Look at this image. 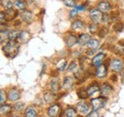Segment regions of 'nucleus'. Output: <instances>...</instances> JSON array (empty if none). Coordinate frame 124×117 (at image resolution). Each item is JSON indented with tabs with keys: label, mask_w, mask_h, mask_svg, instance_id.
<instances>
[{
	"label": "nucleus",
	"mask_w": 124,
	"mask_h": 117,
	"mask_svg": "<svg viewBox=\"0 0 124 117\" xmlns=\"http://www.w3.org/2000/svg\"><path fill=\"white\" fill-rule=\"evenodd\" d=\"M56 68L58 71H64L67 68V60L64 58H61L56 64Z\"/></svg>",
	"instance_id": "obj_30"
},
{
	"label": "nucleus",
	"mask_w": 124,
	"mask_h": 117,
	"mask_svg": "<svg viewBox=\"0 0 124 117\" xmlns=\"http://www.w3.org/2000/svg\"><path fill=\"white\" fill-rule=\"evenodd\" d=\"M107 33H108V29H107V28H105V27H101L100 29H98V35L101 38L105 37L107 35Z\"/></svg>",
	"instance_id": "obj_34"
},
{
	"label": "nucleus",
	"mask_w": 124,
	"mask_h": 117,
	"mask_svg": "<svg viewBox=\"0 0 124 117\" xmlns=\"http://www.w3.org/2000/svg\"><path fill=\"white\" fill-rule=\"evenodd\" d=\"M89 15H90V17H91V19L93 20V22H95V23H99L101 20H102V15H101V12L97 9H92L91 11H90V13H89Z\"/></svg>",
	"instance_id": "obj_7"
},
{
	"label": "nucleus",
	"mask_w": 124,
	"mask_h": 117,
	"mask_svg": "<svg viewBox=\"0 0 124 117\" xmlns=\"http://www.w3.org/2000/svg\"><path fill=\"white\" fill-rule=\"evenodd\" d=\"M75 86V82H74V79L70 76H67L64 78L63 80V84H62V88L65 90V91H70L72 90L73 88Z\"/></svg>",
	"instance_id": "obj_6"
},
{
	"label": "nucleus",
	"mask_w": 124,
	"mask_h": 117,
	"mask_svg": "<svg viewBox=\"0 0 124 117\" xmlns=\"http://www.w3.org/2000/svg\"><path fill=\"white\" fill-rule=\"evenodd\" d=\"M65 42L66 45L68 47H74L76 44L78 43V38L75 35V34H68L66 37H65Z\"/></svg>",
	"instance_id": "obj_10"
},
{
	"label": "nucleus",
	"mask_w": 124,
	"mask_h": 117,
	"mask_svg": "<svg viewBox=\"0 0 124 117\" xmlns=\"http://www.w3.org/2000/svg\"><path fill=\"white\" fill-rule=\"evenodd\" d=\"M84 23L81 20H76L72 24V29L73 30H81L84 29Z\"/></svg>",
	"instance_id": "obj_22"
},
{
	"label": "nucleus",
	"mask_w": 124,
	"mask_h": 117,
	"mask_svg": "<svg viewBox=\"0 0 124 117\" xmlns=\"http://www.w3.org/2000/svg\"><path fill=\"white\" fill-rule=\"evenodd\" d=\"M124 28V25L122 22H116V24H114V26H113V29L114 30L116 31V32H120V31H122V29Z\"/></svg>",
	"instance_id": "obj_31"
},
{
	"label": "nucleus",
	"mask_w": 124,
	"mask_h": 117,
	"mask_svg": "<svg viewBox=\"0 0 124 117\" xmlns=\"http://www.w3.org/2000/svg\"><path fill=\"white\" fill-rule=\"evenodd\" d=\"M97 9L101 12V13H107L109 10L111 9V5L108 1H100L98 4H97Z\"/></svg>",
	"instance_id": "obj_16"
},
{
	"label": "nucleus",
	"mask_w": 124,
	"mask_h": 117,
	"mask_svg": "<svg viewBox=\"0 0 124 117\" xmlns=\"http://www.w3.org/2000/svg\"><path fill=\"white\" fill-rule=\"evenodd\" d=\"M107 67L105 66V65H103V64H101V65H99L97 68H96V76L98 77V78H104L106 75H107Z\"/></svg>",
	"instance_id": "obj_12"
},
{
	"label": "nucleus",
	"mask_w": 124,
	"mask_h": 117,
	"mask_svg": "<svg viewBox=\"0 0 124 117\" xmlns=\"http://www.w3.org/2000/svg\"><path fill=\"white\" fill-rule=\"evenodd\" d=\"M44 100L47 104H53V103L55 101V95H54V92H53L52 90L51 91H46L44 92V96H43Z\"/></svg>",
	"instance_id": "obj_15"
},
{
	"label": "nucleus",
	"mask_w": 124,
	"mask_h": 117,
	"mask_svg": "<svg viewBox=\"0 0 124 117\" xmlns=\"http://www.w3.org/2000/svg\"><path fill=\"white\" fill-rule=\"evenodd\" d=\"M30 39V33L26 30H23L20 32V35H19V38L18 40L21 42V43H26L28 40Z\"/></svg>",
	"instance_id": "obj_25"
},
{
	"label": "nucleus",
	"mask_w": 124,
	"mask_h": 117,
	"mask_svg": "<svg viewBox=\"0 0 124 117\" xmlns=\"http://www.w3.org/2000/svg\"><path fill=\"white\" fill-rule=\"evenodd\" d=\"M99 114H98V112L96 111V110H93V111H91V112H89V114L87 115V116H89V117H92V116H98Z\"/></svg>",
	"instance_id": "obj_43"
},
{
	"label": "nucleus",
	"mask_w": 124,
	"mask_h": 117,
	"mask_svg": "<svg viewBox=\"0 0 124 117\" xmlns=\"http://www.w3.org/2000/svg\"><path fill=\"white\" fill-rule=\"evenodd\" d=\"M14 108L12 106L3 104V105H1V114L2 115H8V114H10L12 112V110Z\"/></svg>",
	"instance_id": "obj_24"
},
{
	"label": "nucleus",
	"mask_w": 124,
	"mask_h": 117,
	"mask_svg": "<svg viewBox=\"0 0 124 117\" xmlns=\"http://www.w3.org/2000/svg\"><path fill=\"white\" fill-rule=\"evenodd\" d=\"M105 103H106V101H105L104 98H101V97H99V98H94V99H92V100H91V106H92L93 110H98L102 109V108L105 106Z\"/></svg>",
	"instance_id": "obj_5"
},
{
	"label": "nucleus",
	"mask_w": 124,
	"mask_h": 117,
	"mask_svg": "<svg viewBox=\"0 0 124 117\" xmlns=\"http://www.w3.org/2000/svg\"><path fill=\"white\" fill-rule=\"evenodd\" d=\"M111 79L114 80V82H116V81H117V76H116V74H113V75L111 76Z\"/></svg>",
	"instance_id": "obj_47"
},
{
	"label": "nucleus",
	"mask_w": 124,
	"mask_h": 117,
	"mask_svg": "<svg viewBox=\"0 0 124 117\" xmlns=\"http://www.w3.org/2000/svg\"><path fill=\"white\" fill-rule=\"evenodd\" d=\"M114 51H115V52H116L117 55H122L124 53V48L121 47V45L116 46V47L114 49Z\"/></svg>",
	"instance_id": "obj_37"
},
{
	"label": "nucleus",
	"mask_w": 124,
	"mask_h": 117,
	"mask_svg": "<svg viewBox=\"0 0 124 117\" xmlns=\"http://www.w3.org/2000/svg\"><path fill=\"white\" fill-rule=\"evenodd\" d=\"M20 98V92L16 89V88H12L10 89L9 93H8V99L10 101H16Z\"/></svg>",
	"instance_id": "obj_13"
},
{
	"label": "nucleus",
	"mask_w": 124,
	"mask_h": 117,
	"mask_svg": "<svg viewBox=\"0 0 124 117\" xmlns=\"http://www.w3.org/2000/svg\"><path fill=\"white\" fill-rule=\"evenodd\" d=\"M13 108L16 111H21V110H24V104L23 103H16Z\"/></svg>",
	"instance_id": "obj_39"
},
{
	"label": "nucleus",
	"mask_w": 124,
	"mask_h": 117,
	"mask_svg": "<svg viewBox=\"0 0 124 117\" xmlns=\"http://www.w3.org/2000/svg\"><path fill=\"white\" fill-rule=\"evenodd\" d=\"M0 17H1V24H4L6 21V16H5V13L1 12L0 13Z\"/></svg>",
	"instance_id": "obj_42"
},
{
	"label": "nucleus",
	"mask_w": 124,
	"mask_h": 117,
	"mask_svg": "<svg viewBox=\"0 0 124 117\" xmlns=\"http://www.w3.org/2000/svg\"><path fill=\"white\" fill-rule=\"evenodd\" d=\"M94 52H95V50H91V51L88 50V51H87V55H89V56H90V55H93Z\"/></svg>",
	"instance_id": "obj_46"
},
{
	"label": "nucleus",
	"mask_w": 124,
	"mask_h": 117,
	"mask_svg": "<svg viewBox=\"0 0 124 117\" xmlns=\"http://www.w3.org/2000/svg\"><path fill=\"white\" fill-rule=\"evenodd\" d=\"M20 16H21V19H22L23 21L27 22V23H30V22H31L32 17H33L32 13H31V12H30V11H26V10H24V11L21 13Z\"/></svg>",
	"instance_id": "obj_17"
},
{
	"label": "nucleus",
	"mask_w": 124,
	"mask_h": 117,
	"mask_svg": "<svg viewBox=\"0 0 124 117\" xmlns=\"http://www.w3.org/2000/svg\"><path fill=\"white\" fill-rule=\"evenodd\" d=\"M113 91V87L109 85L108 83H104L100 86V93L103 97H108Z\"/></svg>",
	"instance_id": "obj_9"
},
{
	"label": "nucleus",
	"mask_w": 124,
	"mask_h": 117,
	"mask_svg": "<svg viewBox=\"0 0 124 117\" xmlns=\"http://www.w3.org/2000/svg\"><path fill=\"white\" fill-rule=\"evenodd\" d=\"M77 112H78V110H75L74 108H67V109L65 110V111H64L65 115L68 117H76L78 115Z\"/></svg>",
	"instance_id": "obj_29"
},
{
	"label": "nucleus",
	"mask_w": 124,
	"mask_h": 117,
	"mask_svg": "<svg viewBox=\"0 0 124 117\" xmlns=\"http://www.w3.org/2000/svg\"><path fill=\"white\" fill-rule=\"evenodd\" d=\"M110 68L115 73H120L123 70V63L120 59H114L110 62Z\"/></svg>",
	"instance_id": "obj_3"
},
{
	"label": "nucleus",
	"mask_w": 124,
	"mask_h": 117,
	"mask_svg": "<svg viewBox=\"0 0 124 117\" xmlns=\"http://www.w3.org/2000/svg\"><path fill=\"white\" fill-rule=\"evenodd\" d=\"M109 20H110V15H107L106 13H104V15H102V20H101V22H103V23H107Z\"/></svg>",
	"instance_id": "obj_41"
},
{
	"label": "nucleus",
	"mask_w": 124,
	"mask_h": 117,
	"mask_svg": "<svg viewBox=\"0 0 124 117\" xmlns=\"http://www.w3.org/2000/svg\"><path fill=\"white\" fill-rule=\"evenodd\" d=\"M87 91H88L89 96H90V95H93V94H94L95 92L100 91V87H98V86H97V84L93 83V84H91V85L87 88Z\"/></svg>",
	"instance_id": "obj_20"
},
{
	"label": "nucleus",
	"mask_w": 124,
	"mask_h": 117,
	"mask_svg": "<svg viewBox=\"0 0 124 117\" xmlns=\"http://www.w3.org/2000/svg\"><path fill=\"white\" fill-rule=\"evenodd\" d=\"M61 107L58 104L52 105L48 109V115L51 117H57L61 115Z\"/></svg>",
	"instance_id": "obj_4"
},
{
	"label": "nucleus",
	"mask_w": 124,
	"mask_h": 117,
	"mask_svg": "<svg viewBox=\"0 0 124 117\" xmlns=\"http://www.w3.org/2000/svg\"><path fill=\"white\" fill-rule=\"evenodd\" d=\"M91 40V36L87 33H82L79 35L78 37V44L80 46H85L89 43V41Z\"/></svg>",
	"instance_id": "obj_18"
},
{
	"label": "nucleus",
	"mask_w": 124,
	"mask_h": 117,
	"mask_svg": "<svg viewBox=\"0 0 124 117\" xmlns=\"http://www.w3.org/2000/svg\"><path fill=\"white\" fill-rule=\"evenodd\" d=\"M76 9L78 10V11H85V7H84V5H81V6H76Z\"/></svg>",
	"instance_id": "obj_44"
},
{
	"label": "nucleus",
	"mask_w": 124,
	"mask_h": 117,
	"mask_svg": "<svg viewBox=\"0 0 124 117\" xmlns=\"http://www.w3.org/2000/svg\"><path fill=\"white\" fill-rule=\"evenodd\" d=\"M0 95H1V100H0V102H1V105H3V104H5L7 98H8V97H7L8 94L6 93V91H5L4 89H1V90H0Z\"/></svg>",
	"instance_id": "obj_35"
},
{
	"label": "nucleus",
	"mask_w": 124,
	"mask_h": 117,
	"mask_svg": "<svg viewBox=\"0 0 124 117\" xmlns=\"http://www.w3.org/2000/svg\"><path fill=\"white\" fill-rule=\"evenodd\" d=\"M99 46H100V43H99V41L96 40V39H91V40L89 41V43L87 44V47H88L90 50H97V49L99 48Z\"/></svg>",
	"instance_id": "obj_28"
},
{
	"label": "nucleus",
	"mask_w": 124,
	"mask_h": 117,
	"mask_svg": "<svg viewBox=\"0 0 124 117\" xmlns=\"http://www.w3.org/2000/svg\"><path fill=\"white\" fill-rule=\"evenodd\" d=\"M20 32L21 31H19L18 29H15V30H10V32H9V40L10 41H16V40H18V38H19V35H20Z\"/></svg>",
	"instance_id": "obj_21"
},
{
	"label": "nucleus",
	"mask_w": 124,
	"mask_h": 117,
	"mask_svg": "<svg viewBox=\"0 0 124 117\" xmlns=\"http://www.w3.org/2000/svg\"><path fill=\"white\" fill-rule=\"evenodd\" d=\"M2 50H3V52L7 58L13 59L18 54L19 47H18V45L16 44V41H9L2 48Z\"/></svg>",
	"instance_id": "obj_1"
},
{
	"label": "nucleus",
	"mask_w": 124,
	"mask_h": 117,
	"mask_svg": "<svg viewBox=\"0 0 124 117\" xmlns=\"http://www.w3.org/2000/svg\"><path fill=\"white\" fill-rule=\"evenodd\" d=\"M1 6L5 10H8V9L13 8V3L11 0H1Z\"/></svg>",
	"instance_id": "obj_32"
},
{
	"label": "nucleus",
	"mask_w": 124,
	"mask_h": 117,
	"mask_svg": "<svg viewBox=\"0 0 124 117\" xmlns=\"http://www.w3.org/2000/svg\"><path fill=\"white\" fill-rule=\"evenodd\" d=\"M63 3L65 6L70 7V8L76 7V0H63Z\"/></svg>",
	"instance_id": "obj_36"
},
{
	"label": "nucleus",
	"mask_w": 124,
	"mask_h": 117,
	"mask_svg": "<svg viewBox=\"0 0 124 117\" xmlns=\"http://www.w3.org/2000/svg\"><path fill=\"white\" fill-rule=\"evenodd\" d=\"M77 110L81 115H88L89 114V106L85 102H79L77 104Z\"/></svg>",
	"instance_id": "obj_8"
},
{
	"label": "nucleus",
	"mask_w": 124,
	"mask_h": 117,
	"mask_svg": "<svg viewBox=\"0 0 124 117\" xmlns=\"http://www.w3.org/2000/svg\"><path fill=\"white\" fill-rule=\"evenodd\" d=\"M113 1H116V0H113Z\"/></svg>",
	"instance_id": "obj_48"
},
{
	"label": "nucleus",
	"mask_w": 124,
	"mask_h": 117,
	"mask_svg": "<svg viewBox=\"0 0 124 117\" xmlns=\"http://www.w3.org/2000/svg\"><path fill=\"white\" fill-rule=\"evenodd\" d=\"M98 23H95V22H93L92 24H90L89 25V30H90V32L91 33H95L96 31H98V25H97Z\"/></svg>",
	"instance_id": "obj_33"
},
{
	"label": "nucleus",
	"mask_w": 124,
	"mask_h": 117,
	"mask_svg": "<svg viewBox=\"0 0 124 117\" xmlns=\"http://www.w3.org/2000/svg\"><path fill=\"white\" fill-rule=\"evenodd\" d=\"M105 58V54L104 53H102V52H100V53H97L96 55H94L93 56V58L92 59V65L94 66L95 68H97L99 65H101L102 64V61L104 60Z\"/></svg>",
	"instance_id": "obj_11"
},
{
	"label": "nucleus",
	"mask_w": 124,
	"mask_h": 117,
	"mask_svg": "<svg viewBox=\"0 0 124 117\" xmlns=\"http://www.w3.org/2000/svg\"><path fill=\"white\" fill-rule=\"evenodd\" d=\"M118 16H119V13H118V12H113V13L110 15V20L115 21V20L117 19Z\"/></svg>",
	"instance_id": "obj_40"
},
{
	"label": "nucleus",
	"mask_w": 124,
	"mask_h": 117,
	"mask_svg": "<svg viewBox=\"0 0 124 117\" xmlns=\"http://www.w3.org/2000/svg\"><path fill=\"white\" fill-rule=\"evenodd\" d=\"M74 75H75V78L77 80H78V83H80V82H84L88 78L89 73L83 68H78V70L74 73Z\"/></svg>",
	"instance_id": "obj_2"
},
{
	"label": "nucleus",
	"mask_w": 124,
	"mask_h": 117,
	"mask_svg": "<svg viewBox=\"0 0 124 117\" xmlns=\"http://www.w3.org/2000/svg\"><path fill=\"white\" fill-rule=\"evenodd\" d=\"M77 93H78V96L80 99H86L89 96L88 91H87V88H79L78 89V91H77Z\"/></svg>",
	"instance_id": "obj_26"
},
{
	"label": "nucleus",
	"mask_w": 124,
	"mask_h": 117,
	"mask_svg": "<svg viewBox=\"0 0 124 117\" xmlns=\"http://www.w3.org/2000/svg\"><path fill=\"white\" fill-rule=\"evenodd\" d=\"M50 89L53 92H54V93H56V92L59 91V89H60V84H59V81L56 78H54V79H52L50 81Z\"/></svg>",
	"instance_id": "obj_14"
},
{
	"label": "nucleus",
	"mask_w": 124,
	"mask_h": 117,
	"mask_svg": "<svg viewBox=\"0 0 124 117\" xmlns=\"http://www.w3.org/2000/svg\"><path fill=\"white\" fill-rule=\"evenodd\" d=\"M16 15H17V13H16L13 8L8 9L5 12V16H6V20L7 21H13L16 17Z\"/></svg>",
	"instance_id": "obj_19"
},
{
	"label": "nucleus",
	"mask_w": 124,
	"mask_h": 117,
	"mask_svg": "<svg viewBox=\"0 0 124 117\" xmlns=\"http://www.w3.org/2000/svg\"><path fill=\"white\" fill-rule=\"evenodd\" d=\"M14 5H15V8L18 11H24L26 10V7H27V3L23 0H16Z\"/></svg>",
	"instance_id": "obj_23"
},
{
	"label": "nucleus",
	"mask_w": 124,
	"mask_h": 117,
	"mask_svg": "<svg viewBox=\"0 0 124 117\" xmlns=\"http://www.w3.org/2000/svg\"><path fill=\"white\" fill-rule=\"evenodd\" d=\"M77 15H78V10L76 9V10H74V11H72V12H71V14H70V16H71V17H75V16H76Z\"/></svg>",
	"instance_id": "obj_45"
},
{
	"label": "nucleus",
	"mask_w": 124,
	"mask_h": 117,
	"mask_svg": "<svg viewBox=\"0 0 124 117\" xmlns=\"http://www.w3.org/2000/svg\"><path fill=\"white\" fill-rule=\"evenodd\" d=\"M37 115V111L33 107H28L25 110V116L26 117H34Z\"/></svg>",
	"instance_id": "obj_27"
},
{
	"label": "nucleus",
	"mask_w": 124,
	"mask_h": 117,
	"mask_svg": "<svg viewBox=\"0 0 124 117\" xmlns=\"http://www.w3.org/2000/svg\"><path fill=\"white\" fill-rule=\"evenodd\" d=\"M78 69V64H77V62H75V61L71 62V64H70V66H69V68H68V70H69L70 72H73V73H75Z\"/></svg>",
	"instance_id": "obj_38"
}]
</instances>
